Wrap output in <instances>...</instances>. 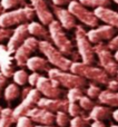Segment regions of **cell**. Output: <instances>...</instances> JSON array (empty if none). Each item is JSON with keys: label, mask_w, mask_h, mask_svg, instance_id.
<instances>
[{"label": "cell", "mask_w": 118, "mask_h": 127, "mask_svg": "<svg viewBox=\"0 0 118 127\" xmlns=\"http://www.w3.org/2000/svg\"><path fill=\"white\" fill-rule=\"evenodd\" d=\"M48 31L50 36V41L63 56L71 57V62H77L80 58L77 51L75 50L72 41L66 35L65 29L60 26V24L56 19H54L48 25Z\"/></svg>", "instance_id": "6da1fadb"}, {"label": "cell", "mask_w": 118, "mask_h": 127, "mask_svg": "<svg viewBox=\"0 0 118 127\" xmlns=\"http://www.w3.org/2000/svg\"><path fill=\"white\" fill-rule=\"evenodd\" d=\"M35 11L31 6L21 7L0 13V28H11L13 26L29 24L35 18Z\"/></svg>", "instance_id": "7a4b0ae2"}, {"label": "cell", "mask_w": 118, "mask_h": 127, "mask_svg": "<svg viewBox=\"0 0 118 127\" xmlns=\"http://www.w3.org/2000/svg\"><path fill=\"white\" fill-rule=\"evenodd\" d=\"M69 70L72 74L80 76L85 79H90L94 84L106 85L109 80V76L104 69L95 67L94 65H86L84 63L72 62Z\"/></svg>", "instance_id": "3957f363"}, {"label": "cell", "mask_w": 118, "mask_h": 127, "mask_svg": "<svg viewBox=\"0 0 118 127\" xmlns=\"http://www.w3.org/2000/svg\"><path fill=\"white\" fill-rule=\"evenodd\" d=\"M38 49L40 53H42L47 58V62L50 65H54L57 69H60L62 71H67L69 70L70 66H71V59L68 57L63 56L60 51L53 45L51 41H47V40H39L38 41Z\"/></svg>", "instance_id": "277c9868"}, {"label": "cell", "mask_w": 118, "mask_h": 127, "mask_svg": "<svg viewBox=\"0 0 118 127\" xmlns=\"http://www.w3.org/2000/svg\"><path fill=\"white\" fill-rule=\"evenodd\" d=\"M75 40H76L78 55L86 65H94L96 63V55L94 53V46L88 40L86 36V30L81 25H76L75 27Z\"/></svg>", "instance_id": "5b68a950"}, {"label": "cell", "mask_w": 118, "mask_h": 127, "mask_svg": "<svg viewBox=\"0 0 118 127\" xmlns=\"http://www.w3.org/2000/svg\"><path fill=\"white\" fill-rule=\"evenodd\" d=\"M94 53L98 58V64L108 76H115L118 70V64L114 59L113 53L108 49L107 44L98 42L94 45Z\"/></svg>", "instance_id": "8992f818"}, {"label": "cell", "mask_w": 118, "mask_h": 127, "mask_svg": "<svg viewBox=\"0 0 118 127\" xmlns=\"http://www.w3.org/2000/svg\"><path fill=\"white\" fill-rule=\"evenodd\" d=\"M68 11L75 17V19L79 20L83 25L90 28H96L99 26V19L96 17L94 11L89 10L87 7L83 6L78 0H74L68 4Z\"/></svg>", "instance_id": "52a82bcc"}, {"label": "cell", "mask_w": 118, "mask_h": 127, "mask_svg": "<svg viewBox=\"0 0 118 127\" xmlns=\"http://www.w3.org/2000/svg\"><path fill=\"white\" fill-rule=\"evenodd\" d=\"M48 76L50 79L56 80L59 85L63 86L66 88H84L87 85V81L85 78L80 76H77L75 74H70L67 71H62L57 68H51L48 71Z\"/></svg>", "instance_id": "ba28073f"}, {"label": "cell", "mask_w": 118, "mask_h": 127, "mask_svg": "<svg viewBox=\"0 0 118 127\" xmlns=\"http://www.w3.org/2000/svg\"><path fill=\"white\" fill-rule=\"evenodd\" d=\"M38 41L39 40L35 37L29 36L13 53V59H15L17 66L24 67L26 66V63L31 56L33 55L36 50L38 49Z\"/></svg>", "instance_id": "9c48e42d"}, {"label": "cell", "mask_w": 118, "mask_h": 127, "mask_svg": "<svg viewBox=\"0 0 118 127\" xmlns=\"http://www.w3.org/2000/svg\"><path fill=\"white\" fill-rule=\"evenodd\" d=\"M59 86L60 85L54 79L40 76L36 83V89L40 94H44L47 98L58 99V97H60V95L62 94V90L59 88Z\"/></svg>", "instance_id": "30bf717a"}, {"label": "cell", "mask_w": 118, "mask_h": 127, "mask_svg": "<svg viewBox=\"0 0 118 127\" xmlns=\"http://www.w3.org/2000/svg\"><path fill=\"white\" fill-rule=\"evenodd\" d=\"M116 33H117V29H115L114 27L106 24L103 25V26L99 25L96 28H92L89 31H86V36H87L88 40L91 44L109 41Z\"/></svg>", "instance_id": "8fae6325"}, {"label": "cell", "mask_w": 118, "mask_h": 127, "mask_svg": "<svg viewBox=\"0 0 118 127\" xmlns=\"http://www.w3.org/2000/svg\"><path fill=\"white\" fill-rule=\"evenodd\" d=\"M41 98L40 97V93L38 92L36 88L29 90V93L24 97V100L21 101L19 106L16 107L15 110H12V116L15 119L19 118L20 116H25L26 113L28 110H30L31 108L35 107V105H37L38 100Z\"/></svg>", "instance_id": "7c38bea8"}, {"label": "cell", "mask_w": 118, "mask_h": 127, "mask_svg": "<svg viewBox=\"0 0 118 127\" xmlns=\"http://www.w3.org/2000/svg\"><path fill=\"white\" fill-rule=\"evenodd\" d=\"M29 1H30L31 8L33 9L35 15L38 17L40 24H42L44 26H48L55 19L47 0H29Z\"/></svg>", "instance_id": "4fadbf2b"}, {"label": "cell", "mask_w": 118, "mask_h": 127, "mask_svg": "<svg viewBox=\"0 0 118 127\" xmlns=\"http://www.w3.org/2000/svg\"><path fill=\"white\" fill-rule=\"evenodd\" d=\"M53 8V15L54 17L57 18V21L60 24V26L62 27L65 30H71L75 29L76 27V19L71 13L68 11V9H65L63 7H59L53 4L51 6Z\"/></svg>", "instance_id": "5bb4252c"}, {"label": "cell", "mask_w": 118, "mask_h": 127, "mask_svg": "<svg viewBox=\"0 0 118 127\" xmlns=\"http://www.w3.org/2000/svg\"><path fill=\"white\" fill-rule=\"evenodd\" d=\"M29 37V32L27 30V24L25 25H19L17 28L13 29L12 35L8 39V44H7V49L10 54H13L16 49Z\"/></svg>", "instance_id": "9a60e30c"}, {"label": "cell", "mask_w": 118, "mask_h": 127, "mask_svg": "<svg viewBox=\"0 0 118 127\" xmlns=\"http://www.w3.org/2000/svg\"><path fill=\"white\" fill-rule=\"evenodd\" d=\"M15 59L4 45L0 44V72L4 77H12L15 72Z\"/></svg>", "instance_id": "2e32d148"}, {"label": "cell", "mask_w": 118, "mask_h": 127, "mask_svg": "<svg viewBox=\"0 0 118 127\" xmlns=\"http://www.w3.org/2000/svg\"><path fill=\"white\" fill-rule=\"evenodd\" d=\"M94 13L99 19V21L105 22L106 25L118 29V12L108 7H99L94 10Z\"/></svg>", "instance_id": "e0dca14e"}, {"label": "cell", "mask_w": 118, "mask_h": 127, "mask_svg": "<svg viewBox=\"0 0 118 127\" xmlns=\"http://www.w3.org/2000/svg\"><path fill=\"white\" fill-rule=\"evenodd\" d=\"M27 30L29 32V36L35 37L40 40H47L50 41V36H49V31L42 24L38 21H30L27 24Z\"/></svg>", "instance_id": "ac0fdd59"}, {"label": "cell", "mask_w": 118, "mask_h": 127, "mask_svg": "<svg viewBox=\"0 0 118 127\" xmlns=\"http://www.w3.org/2000/svg\"><path fill=\"white\" fill-rule=\"evenodd\" d=\"M26 66L29 70L32 72H38V71H47L51 69L50 64L47 62V59L39 56H31L26 63Z\"/></svg>", "instance_id": "d6986e66"}, {"label": "cell", "mask_w": 118, "mask_h": 127, "mask_svg": "<svg viewBox=\"0 0 118 127\" xmlns=\"http://www.w3.org/2000/svg\"><path fill=\"white\" fill-rule=\"evenodd\" d=\"M98 97L103 103L113 106H118V93L105 90V92H100Z\"/></svg>", "instance_id": "ffe728a7"}, {"label": "cell", "mask_w": 118, "mask_h": 127, "mask_svg": "<svg viewBox=\"0 0 118 127\" xmlns=\"http://www.w3.org/2000/svg\"><path fill=\"white\" fill-rule=\"evenodd\" d=\"M3 95H4V99L7 101H12L20 96V89L18 87V85H16V84H9L4 88Z\"/></svg>", "instance_id": "44dd1931"}, {"label": "cell", "mask_w": 118, "mask_h": 127, "mask_svg": "<svg viewBox=\"0 0 118 127\" xmlns=\"http://www.w3.org/2000/svg\"><path fill=\"white\" fill-rule=\"evenodd\" d=\"M28 6L27 0H0V7L2 8V10H11V9L18 7H26Z\"/></svg>", "instance_id": "7402d4cb"}, {"label": "cell", "mask_w": 118, "mask_h": 127, "mask_svg": "<svg viewBox=\"0 0 118 127\" xmlns=\"http://www.w3.org/2000/svg\"><path fill=\"white\" fill-rule=\"evenodd\" d=\"M13 122H15V118L12 116V110L9 109V108L1 109V113H0V127H10Z\"/></svg>", "instance_id": "603a6c76"}, {"label": "cell", "mask_w": 118, "mask_h": 127, "mask_svg": "<svg viewBox=\"0 0 118 127\" xmlns=\"http://www.w3.org/2000/svg\"><path fill=\"white\" fill-rule=\"evenodd\" d=\"M83 6L87 8H99V7H109L112 1L110 0H78Z\"/></svg>", "instance_id": "cb8c5ba5"}, {"label": "cell", "mask_w": 118, "mask_h": 127, "mask_svg": "<svg viewBox=\"0 0 118 127\" xmlns=\"http://www.w3.org/2000/svg\"><path fill=\"white\" fill-rule=\"evenodd\" d=\"M13 81H15L16 85H25V84L28 81V74H27L26 70L20 69V70H16L12 75Z\"/></svg>", "instance_id": "d4e9b609"}, {"label": "cell", "mask_w": 118, "mask_h": 127, "mask_svg": "<svg viewBox=\"0 0 118 127\" xmlns=\"http://www.w3.org/2000/svg\"><path fill=\"white\" fill-rule=\"evenodd\" d=\"M83 97V90L81 88H71L69 89V93H68V99L71 103H75L76 100L80 99Z\"/></svg>", "instance_id": "484cf974"}, {"label": "cell", "mask_w": 118, "mask_h": 127, "mask_svg": "<svg viewBox=\"0 0 118 127\" xmlns=\"http://www.w3.org/2000/svg\"><path fill=\"white\" fill-rule=\"evenodd\" d=\"M87 94L88 96H90L91 98H95V97H98L99 94H100V88L98 87L97 85H95L94 83L90 84L89 88L87 89Z\"/></svg>", "instance_id": "4316f807"}, {"label": "cell", "mask_w": 118, "mask_h": 127, "mask_svg": "<svg viewBox=\"0 0 118 127\" xmlns=\"http://www.w3.org/2000/svg\"><path fill=\"white\" fill-rule=\"evenodd\" d=\"M12 29L11 28H0V44L4 40L9 39L10 36L12 35Z\"/></svg>", "instance_id": "83f0119b"}, {"label": "cell", "mask_w": 118, "mask_h": 127, "mask_svg": "<svg viewBox=\"0 0 118 127\" xmlns=\"http://www.w3.org/2000/svg\"><path fill=\"white\" fill-rule=\"evenodd\" d=\"M16 127H32V123L27 116H20L18 118L17 126Z\"/></svg>", "instance_id": "f1b7e54d"}, {"label": "cell", "mask_w": 118, "mask_h": 127, "mask_svg": "<svg viewBox=\"0 0 118 127\" xmlns=\"http://www.w3.org/2000/svg\"><path fill=\"white\" fill-rule=\"evenodd\" d=\"M107 47H108V49H109L110 51L118 50V33H116V35H115L114 37H113L112 39L108 41Z\"/></svg>", "instance_id": "f546056e"}, {"label": "cell", "mask_w": 118, "mask_h": 127, "mask_svg": "<svg viewBox=\"0 0 118 127\" xmlns=\"http://www.w3.org/2000/svg\"><path fill=\"white\" fill-rule=\"evenodd\" d=\"M40 77V75L38 72H32L31 75H28V83L30 86H36L38 78Z\"/></svg>", "instance_id": "4dcf8cb0"}, {"label": "cell", "mask_w": 118, "mask_h": 127, "mask_svg": "<svg viewBox=\"0 0 118 127\" xmlns=\"http://www.w3.org/2000/svg\"><path fill=\"white\" fill-rule=\"evenodd\" d=\"M106 85L108 86V89H110V92H116V90H118V81L115 80V79L108 80V83Z\"/></svg>", "instance_id": "1f68e13d"}, {"label": "cell", "mask_w": 118, "mask_h": 127, "mask_svg": "<svg viewBox=\"0 0 118 127\" xmlns=\"http://www.w3.org/2000/svg\"><path fill=\"white\" fill-rule=\"evenodd\" d=\"M71 1H74V0H53V4L62 7V6H65V4H69Z\"/></svg>", "instance_id": "d6a6232c"}, {"label": "cell", "mask_w": 118, "mask_h": 127, "mask_svg": "<svg viewBox=\"0 0 118 127\" xmlns=\"http://www.w3.org/2000/svg\"><path fill=\"white\" fill-rule=\"evenodd\" d=\"M6 84H7V77H4L3 75L0 72V97H1L2 89H3V87H4Z\"/></svg>", "instance_id": "836d02e7"}, {"label": "cell", "mask_w": 118, "mask_h": 127, "mask_svg": "<svg viewBox=\"0 0 118 127\" xmlns=\"http://www.w3.org/2000/svg\"><path fill=\"white\" fill-rule=\"evenodd\" d=\"M114 59L116 60V63L118 64V50L115 51V54H114Z\"/></svg>", "instance_id": "e575fe53"}, {"label": "cell", "mask_w": 118, "mask_h": 127, "mask_svg": "<svg viewBox=\"0 0 118 127\" xmlns=\"http://www.w3.org/2000/svg\"><path fill=\"white\" fill-rule=\"evenodd\" d=\"M115 76H116V78H117V79H116V80L118 81V70H117V72H116V75H115Z\"/></svg>", "instance_id": "d590c367"}, {"label": "cell", "mask_w": 118, "mask_h": 127, "mask_svg": "<svg viewBox=\"0 0 118 127\" xmlns=\"http://www.w3.org/2000/svg\"><path fill=\"white\" fill-rule=\"evenodd\" d=\"M110 1H114L115 3H117V4H118V0H110Z\"/></svg>", "instance_id": "8d00e7d4"}, {"label": "cell", "mask_w": 118, "mask_h": 127, "mask_svg": "<svg viewBox=\"0 0 118 127\" xmlns=\"http://www.w3.org/2000/svg\"><path fill=\"white\" fill-rule=\"evenodd\" d=\"M2 11H3V10H2V8H1V7H0V13H1Z\"/></svg>", "instance_id": "74e56055"}, {"label": "cell", "mask_w": 118, "mask_h": 127, "mask_svg": "<svg viewBox=\"0 0 118 127\" xmlns=\"http://www.w3.org/2000/svg\"><path fill=\"white\" fill-rule=\"evenodd\" d=\"M0 113H1V107H0Z\"/></svg>", "instance_id": "f35d334b"}]
</instances>
